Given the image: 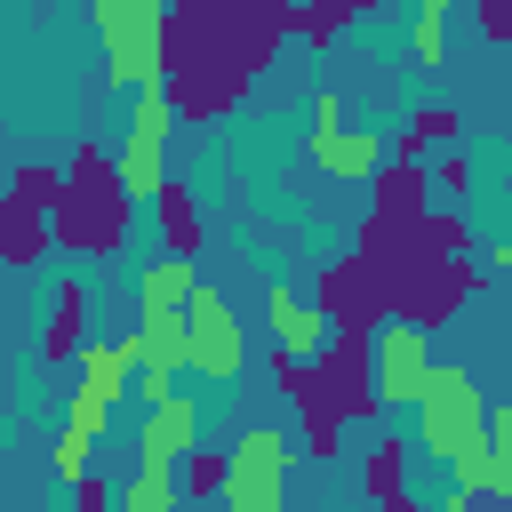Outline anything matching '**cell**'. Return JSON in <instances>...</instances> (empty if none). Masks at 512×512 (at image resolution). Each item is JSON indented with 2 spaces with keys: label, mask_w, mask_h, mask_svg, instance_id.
Returning <instances> with one entry per match:
<instances>
[{
  "label": "cell",
  "mask_w": 512,
  "mask_h": 512,
  "mask_svg": "<svg viewBox=\"0 0 512 512\" xmlns=\"http://www.w3.org/2000/svg\"><path fill=\"white\" fill-rule=\"evenodd\" d=\"M200 272L184 264V256H160V264H144V280H136V304H184V288H192Z\"/></svg>",
  "instance_id": "19"
},
{
  "label": "cell",
  "mask_w": 512,
  "mask_h": 512,
  "mask_svg": "<svg viewBox=\"0 0 512 512\" xmlns=\"http://www.w3.org/2000/svg\"><path fill=\"white\" fill-rule=\"evenodd\" d=\"M128 368H136V328L128 336H104V344H80V384H72V416H64V440L48 448V472L56 480H80L88 472V448L104 440L120 392H128Z\"/></svg>",
  "instance_id": "1"
},
{
  "label": "cell",
  "mask_w": 512,
  "mask_h": 512,
  "mask_svg": "<svg viewBox=\"0 0 512 512\" xmlns=\"http://www.w3.org/2000/svg\"><path fill=\"white\" fill-rule=\"evenodd\" d=\"M0 328H8V320H0Z\"/></svg>",
  "instance_id": "30"
},
{
  "label": "cell",
  "mask_w": 512,
  "mask_h": 512,
  "mask_svg": "<svg viewBox=\"0 0 512 512\" xmlns=\"http://www.w3.org/2000/svg\"><path fill=\"white\" fill-rule=\"evenodd\" d=\"M152 208H160V240H168V256H200V208H192V192L184 184H160L152 192Z\"/></svg>",
  "instance_id": "16"
},
{
  "label": "cell",
  "mask_w": 512,
  "mask_h": 512,
  "mask_svg": "<svg viewBox=\"0 0 512 512\" xmlns=\"http://www.w3.org/2000/svg\"><path fill=\"white\" fill-rule=\"evenodd\" d=\"M264 328H272V344H280L288 360H320V352H328V320H320L288 280L264 288Z\"/></svg>",
  "instance_id": "11"
},
{
  "label": "cell",
  "mask_w": 512,
  "mask_h": 512,
  "mask_svg": "<svg viewBox=\"0 0 512 512\" xmlns=\"http://www.w3.org/2000/svg\"><path fill=\"white\" fill-rule=\"evenodd\" d=\"M8 192H16V200H24V208H40V216H48V208H56V200H64V168H48V160H24V168H16V184H8Z\"/></svg>",
  "instance_id": "20"
},
{
  "label": "cell",
  "mask_w": 512,
  "mask_h": 512,
  "mask_svg": "<svg viewBox=\"0 0 512 512\" xmlns=\"http://www.w3.org/2000/svg\"><path fill=\"white\" fill-rule=\"evenodd\" d=\"M184 352H192L184 368L208 376V384H232L240 360H248V328H240V312H232V296L216 280H192L184 288Z\"/></svg>",
  "instance_id": "7"
},
{
  "label": "cell",
  "mask_w": 512,
  "mask_h": 512,
  "mask_svg": "<svg viewBox=\"0 0 512 512\" xmlns=\"http://www.w3.org/2000/svg\"><path fill=\"white\" fill-rule=\"evenodd\" d=\"M488 272H496V280H504V296H512V232H504V240H488Z\"/></svg>",
  "instance_id": "26"
},
{
  "label": "cell",
  "mask_w": 512,
  "mask_h": 512,
  "mask_svg": "<svg viewBox=\"0 0 512 512\" xmlns=\"http://www.w3.org/2000/svg\"><path fill=\"white\" fill-rule=\"evenodd\" d=\"M304 152H312V160H320L336 184H368V176L392 160V152H384V128H344V96H336V88H320Z\"/></svg>",
  "instance_id": "9"
},
{
  "label": "cell",
  "mask_w": 512,
  "mask_h": 512,
  "mask_svg": "<svg viewBox=\"0 0 512 512\" xmlns=\"http://www.w3.org/2000/svg\"><path fill=\"white\" fill-rule=\"evenodd\" d=\"M360 16H368V0H296V8H288V24H296L312 48H328V40H336L344 24H360Z\"/></svg>",
  "instance_id": "17"
},
{
  "label": "cell",
  "mask_w": 512,
  "mask_h": 512,
  "mask_svg": "<svg viewBox=\"0 0 512 512\" xmlns=\"http://www.w3.org/2000/svg\"><path fill=\"white\" fill-rule=\"evenodd\" d=\"M416 448L432 456V464H464V456H488V400H480V384H472V368H456V360H432V376H424V392H416Z\"/></svg>",
  "instance_id": "3"
},
{
  "label": "cell",
  "mask_w": 512,
  "mask_h": 512,
  "mask_svg": "<svg viewBox=\"0 0 512 512\" xmlns=\"http://www.w3.org/2000/svg\"><path fill=\"white\" fill-rule=\"evenodd\" d=\"M480 8V32L488 40H512V0H472Z\"/></svg>",
  "instance_id": "25"
},
{
  "label": "cell",
  "mask_w": 512,
  "mask_h": 512,
  "mask_svg": "<svg viewBox=\"0 0 512 512\" xmlns=\"http://www.w3.org/2000/svg\"><path fill=\"white\" fill-rule=\"evenodd\" d=\"M120 232H128L120 176H112L104 144H80L64 168V200L48 208V240H64L72 256H104V248H120Z\"/></svg>",
  "instance_id": "2"
},
{
  "label": "cell",
  "mask_w": 512,
  "mask_h": 512,
  "mask_svg": "<svg viewBox=\"0 0 512 512\" xmlns=\"http://www.w3.org/2000/svg\"><path fill=\"white\" fill-rule=\"evenodd\" d=\"M0 488H8V472H0Z\"/></svg>",
  "instance_id": "29"
},
{
  "label": "cell",
  "mask_w": 512,
  "mask_h": 512,
  "mask_svg": "<svg viewBox=\"0 0 512 512\" xmlns=\"http://www.w3.org/2000/svg\"><path fill=\"white\" fill-rule=\"evenodd\" d=\"M96 40H104V80L120 96L168 88V8L160 0H96Z\"/></svg>",
  "instance_id": "4"
},
{
  "label": "cell",
  "mask_w": 512,
  "mask_h": 512,
  "mask_svg": "<svg viewBox=\"0 0 512 512\" xmlns=\"http://www.w3.org/2000/svg\"><path fill=\"white\" fill-rule=\"evenodd\" d=\"M432 512H472V496H456V488H448V504H432Z\"/></svg>",
  "instance_id": "27"
},
{
  "label": "cell",
  "mask_w": 512,
  "mask_h": 512,
  "mask_svg": "<svg viewBox=\"0 0 512 512\" xmlns=\"http://www.w3.org/2000/svg\"><path fill=\"white\" fill-rule=\"evenodd\" d=\"M424 184H432V192H464V184H472V160H464V152L448 144V152H432V168H424Z\"/></svg>",
  "instance_id": "23"
},
{
  "label": "cell",
  "mask_w": 512,
  "mask_h": 512,
  "mask_svg": "<svg viewBox=\"0 0 512 512\" xmlns=\"http://www.w3.org/2000/svg\"><path fill=\"white\" fill-rule=\"evenodd\" d=\"M184 512H208V504H184Z\"/></svg>",
  "instance_id": "28"
},
{
  "label": "cell",
  "mask_w": 512,
  "mask_h": 512,
  "mask_svg": "<svg viewBox=\"0 0 512 512\" xmlns=\"http://www.w3.org/2000/svg\"><path fill=\"white\" fill-rule=\"evenodd\" d=\"M360 480H368V496H376L384 512H424V504L408 496V448H400V440H376L368 464H360Z\"/></svg>",
  "instance_id": "12"
},
{
  "label": "cell",
  "mask_w": 512,
  "mask_h": 512,
  "mask_svg": "<svg viewBox=\"0 0 512 512\" xmlns=\"http://www.w3.org/2000/svg\"><path fill=\"white\" fill-rule=\"evenodd\" d=\"M80 320H88V288L80 280H64V296L48 304V328H40V360H80Z\"/></svg>",
  "instance_id": "14"
},
{
  "label": "cell",
  "mask_w": 512,
  "mask_h": 512,
  "mask_svg": "<svg viewBox=\"0 0 512 512\" xmlns=\"http://www.w3.org/2000/svg\"><path fill=\"white\" fill-rule=\"evenodd\" d=\"M72 504H80V512H112V480L80 472V480H72Z\"/></svg>",
  "instance_id": "24"
},
{
  "label": "cell",
  "mask_w": 512,
  "mask_h": 512,
  "mask_svg": "<svg viewBox=\"0 0 512 512\" xmlns=\"http://www.w3.org/2000/svg\"><path fill=\"white\" fill-rule=\"evenodd\" d=\"M424 376H432V328L376 320L368 328V392H376V408H416Z\"/></svg>",
  "instance_id": "8"
},
{
  "label": "cell",
  "mask_w": 512,
  "mask_h": 512,
  "mask_svg": "<svg viewBox=\"0 0 512 512\" xmlns=\"http://www.w3.org/2000/svg\"><path fill=\"white\" fill-rule=\"evenodd\" d=\"M120 504H128V512H184V496H176V480H152V472H136Z\"/></svg>",
  "instance_id": "22"
},
{
  "label": "cell",
  "mask_w": 512,
  "mask_h": 512,
  "mask_svg": "<svg viewBox=\"0 0 512 512\" xmlns=\"http://www.w3.org/2000/svg\"><path fill=\"white\" fill-rule=\"evenodd\" d=\"M0 384H8V376H0Z\"/></svg>",
  "instance_id": "31"
},
{
  "label": "cell",
  "mask_w": 512,
  "mask_h": 512,
  "mask_svg": "<svg viewBox=\"0 0 512 512\" xmlns=\"http://www.w3.org/2000/svg\"><path fill=\"white\" fill-rule=\"evenodd\" d=\"M200 440V408L176 392V400H160V408H144V432H136V472H152V480H176V464H184V448Z\"/></svg>",
  "instance_id": "10"
},
{
  "label": "cell",
  "mask_w": 512,
  "mask_h": 512,
  "mask_svg": "<svg viewBox=\"0 0 512 512\" xmlns=\"http://www.w3.org/2000/svg\"><path fill=\"white\" fill-rule=\"evenodd\" d=\"M456 104H416L408 112V128H400V144H392V160H424V152H440V144H456Z\"/></svg>",
  "instance_id": "15"
},
{
  "label": "cell",
  "mask_w": 512,
  "mask_h": 512,
  "mask_svg": "<svg viewBox=\"0 0 512 512\" xmlns=\"http://www.w3.org/2000/svg\"><path fill=\"white\" fill-rule=\"evenodd\" d=\"M40 256H48V216L0 192V264H40Z\"/></svg>",
  "instance_id": "13"
},
{
  "label": "cell",
  "mask_w": 512,
  "mask_h": 512,
  "mask_svg": "<svg viewBox=\"0 0 512 512\" xmlns=\"http://www.w3.org/2000/svg\"><path fill=\"white\" fill-rule=\"evenodd\" d=\"M288 464H296V432L248 424V432L232 440V456H224V496H216V512H288V504H280V496H288Z\"/></svg>",
  "instance_id": "5"
},
{
  "label": "cell",
  "mask_w": 512,
  "mask_h": 512,
  "mask_svg": "<svg viewBox=\"0 0 512 512\" xmlns=\"http://www.w3.org/2000/svg\"><path fill=\"white\" fill-rule=\"evenodd\" d=\"M440 24H448V0H416V24H408L416 64H440V56H448V48H440Z\"/></svg>",
  "instance_id": "21"
},
{
  "label": "cell",
  "mask_w": 512,
  "mask_h": 512,
  "mask_svg": "<svg viewBox=\"0 0 512 512\" xmlns=\"http://www.w3.org/2000/svg\"><path fill=\"white\" fill-rule=\"evenodd\" d=\"M176 496H184V504L224 496V456H216V448H184V464H176Z\"/></svg>",
  "instance_id": "18"
},
{
  "label": "cell",
  "mask_w": 512,
  "mask_h": 512,
  "mask_svg": "<svg viewBox=\"0 0 512 512\" xmlns=\"http://www.w3.org/2000/svg\"><path fill=\"white\" fill-rule=\"evenodd\" d=\"M168 136H176V96L168 88H136L128 104V144L112 152V176H120V200H152L168 184Z\"/></svg>",
  "instance_id": "6"
}]
</instances>
